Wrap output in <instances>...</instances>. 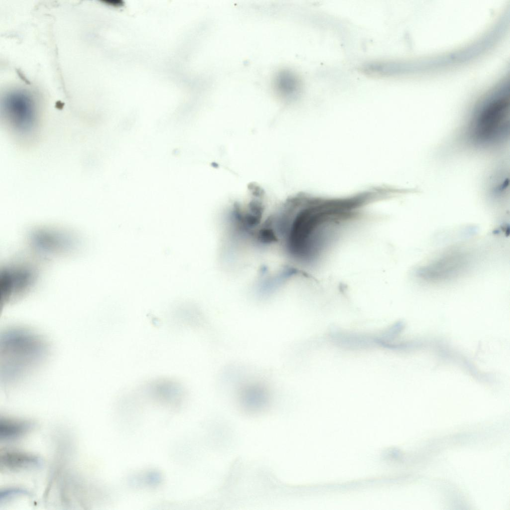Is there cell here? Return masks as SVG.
Masks as SVG:
<instances>
[{
	"mask_svg": "<svg viewBox=\"0 0 510 510\" xmlns=\"http://www.w3.org/2000/svg\"><path fill=\"white\" fill-rule=\"evenodd\" d=\"M360 194L339 198L314 197L303 193L291 210L286 238L304 263H317L343 231L364 217Z\"/></svg>",
	"mask_w": 510,
	"mask_h": 510,
	"instance_id": "1",
	"label": "cell"
},
{
	"mask_svg": "<svg viewBox=\"0 0 510 510\" xmlns=\"http://www.w3.org/2000/svg\"><path fill=\"white\" fill-rule=\"evenodd\" d=\"M509 123L510 100L504 95L488 102L470 117L462 126L461 138L471 148H497L509 138Z\"/></svg>",
	"mask_w": 510,
	"mask_h": 510,
	"instance_id": "2",
	"label": "cell"
},
{
	"mask_svg": "<svg viewBox=\"0 0 510 510\" xmlns=\"http://www.w3.org/2000/svg\"><path fill=\"white\" fill-rule=\"evenodd\" d=\"M27 95L11 94L4 102V117L9 128L16 135L30 137L38 126L34 104Z\"/></svg>",
	"mask_w": 510,
	"mask_h": 510,
	"instance_id": "3",
	"label": "cell"
},
{
	"mask_svg": "<svg viewBox=\"0 0 510 510\" xmlns=\"http://www.w3.org/2000/svg\"><path fill=\"white\" fill-rule=\"evenodd\" d=\"M35 279V272L29 266L12 265L5 267L1 273V301L5 303L20 297L29 290Z\"/></svg>",
	"mask_w": 510,
	"mask_h": 510,
	"instance_id": "4",
	"label": "cell"
},
{
	"mask_svg": "<svg viewBox=\"0 0 510 510\" xmlns=\"http://www.w3.org/2000/svg\"><path fill=\"white\" fill-rule=\"evenodd\" d=\"M31 243L39 252L48 254L68 251L75 244L69 236L59 231L42 228L33 231L30 235Z\"/></svg>",
	"mask_w": 510,
	"mask_h": 510,
	"instance_id": "5",
	"label": "cell"
},
{
	"mask_svg": "<svg viewBox=\"0 0 510 510\" xmlns=\"http://www.w3.org/2000/svg\"><path fill=\"white\" fill-rule=\"evenodd\" d=\"M0 466L11 471L36 468L42 461L37 456L18 451H8L0 455Z\"/></svg>",
	"mask_w": 510,
	"mask_h": 510,
	"instance_id": "6",
	"label": "cell"
},
{
	"mask_svg": "<svg viewBox=\"0 0 510 510\" xmlns=\"http://www.w3.org/2000/svg\"><path fill=\"white\" fill-rule=\"evenodd\" d=\"M35 426L32 421L13 418H0V438L1 440H13L20 438Z\"/></svg>",
	"mask_w": 510,
	"mask_h": 510,
	"instance_id": "7",
	"label": "cell"
},
{
	"mask_svg": "<svg viewBox=\"0 0 510 510\" xmlns=\"http://www.w3.org/2000/svg\"><path fill=\"white\" fill-rule=\"evenodd\" d=\"M29 495V493L24 489L19 488H10L1 490L0 493V502H5L6 500L14 498L18 496Z\"/></svg>",
	"mask_w": 510,
	"mask_h": 510,
	"instance_id": "8",
	"label": "cell"
}]
</instances>
